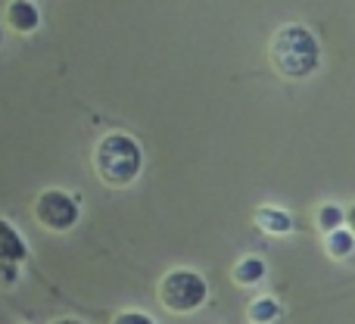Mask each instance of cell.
<instances>
[{
    "instance_id": "9",
    "label": "cell",
    "mask_w": 355,
    "mask_h": 324,
    "mask_svg": "<svg viewBox=\"0 0 355 324\" xmlns=\"http://www.w3.org/2000/svg\"><path fill=\"white\" fill-rule=\"evenodd\" d=\"M352 250H355V237L346 228H340V231H334V234H324V253L331 259H346Z\"/></svg>"
},
{
    "instance_id": "6",
    "label": "cell",
    "mask_w": 355,
    "mask_h": 324,
    "mask_svg": "<svg viewBox=\"0 0 355 324\" xmlns=\"http://www.w3.org/2000/svg\"><path fill=\"white\" fill-rule=\"evenodd\" d=\"M252 221H256V228H262L265 234H287L290 228H293V219L277 206H259Z\"/></svg>"
},
{
    "instance_id": "8",
    "label": "cell",
    "mask_w": 355,
    "mask_h": 324,
    "mask_svg": "<svg viewBox=\"0 0 355 324\" xmlns=\"http://www.w3.org/2000/svg\"><path fill=\"white\" fill-rule=\"evenodd\" d=\"M0 253H6V256L12 259V262H22L25 256H28V250H25L22 237H19V231L10 225V221H0Z\"/></svg>"
},
{
    "instance_id": "10",
    "label": "cell",
    "mask_w": 355,
    "mask_h": 324,
    "mask_svg": "<svg viewBox=\"0 0 355 324\" xmlns=\"http://www.w3.org/2000/svg\"><path fill=\"white\" fill-rule=\"evenodd\" d=\"M281 315V306H277V300H271V296H262V300H252L250 309H246V318L252 324H271Z\"/></svg>"
},
{
    "instance_id": "11",
    "label": "cell",
    "mask_w": 355,
    "mask_h": 324,
    "mask_svg": "<svg viewBox=\"0 0 355 324\" xmlns=\"http://www.w3.org/2000/svg\"><path fill=\"white\" fill-rule=\"evenodd\" d=\"M315 225H318L321 234H334L343 228V209L334 206V203H324V206L318 209V215H315Z\"/></svg>"
},
{
    "instance_id": "1",
    "label": "cell",
    "mask_w": 355,
    "mask_h": 324,
    "mask_svg": "<svg viewBox=\"0 0 355 324\" xmlns=\"http://www.w3.org/2000/svg\"><path fill=\"white\" fill-rule=\"evenodd\" d=\"M268 62L281 78L300 81L318 69L321 47L318 37L306 28V25H281L268 41Z\"/></svg>"
},
{
    "instance_id": "4",
    "label": "cell",
    "mask_w": 355,
    "mask_h": 324,
    "mask_svg": "<svg viewBox=\"0 0 355 324\" xmlns=\"http://www.w3.org/2000/svg\"><path fill=\"white\" fill-rule=\"evenodd\" d=\"M35 219L41 228H47V231L53 234H62L69 231V228H75V221H78V203H75V196H69L66 190H44V194H37L35 200Z\"/></svg>"
},
{
    "instance_id": "5",
    "label": "cell",
    "mask_w": 355,
    "mask_h": 324,
    "mask_svg": "<svg viewBox=\"0 0 355 324\" xmlns=\"http://www.w3.org/2000/svg\"><path fill=\"white\" fill-rule=\"evenodd\" d=\"M6 25H10L16 35H31V31H37V25H41V12H37V6L28 3V0H12V3L6 6Z\"/></svg>"
},
{
    "instance_id": "16",
    "label": "cell",
    "mask_w": 355,
    "mask_h": 324,
    "mask_svg": "<svg viewBox=\"0 0 355 324\" xmlns=\"http://www.w3.org/2000/svg\"><path fill=\"white\" fill-rule=\"evenodd\" d=\"M0 44H3V28H0Z\"/></svg>"
},
{
    "instance_id": "7",
    "label": "cell",
    "mask_w": 355,
    "mask_h": 324,
    "mask_svg": "<svg viewBox=\"0 0 355 324\" xmlns=\"http://www.w3.org/2000/svg\"><path fill=\"white\" fill-rule=\"evenodd\" d=\"M231 278L237 284H243V287H250V284H259L265 278V262L259 256H243L237 259V265L231 268Z\"/></svg>"
},
{
    "instance_id": "3",
    "label": "cell",
    "mask_w": 355,
    "mask_h": 324,
    "mask_svg": "<svg viewBox=\"0 0 355 324\" xmlns=\"http://www.w3.org/2000/svg\"><path fill=\"white\" fill-rule=\"evenodd\" d=\"M156 296H159L162 309H168L172 315H187L196 312V309L206 302L209 287L202 281V275L190 268H175L168 275H162L159 287H156Z\"/></svg>"
},
{
    "instance_id": "2",
    "label": "cell",
    "mask_w": 355,
    "mask_h": 324,
    "mask_svg": "<svg viewBox=\"0 0 355 324\" xmlns=\"http://www.w3.org/2000/svg\"><path fill=\"white\" fill-rule=\"evenodd\" d=\"M144 169V150L131 135L110 131L94 147V171L106 187H128Z\"/></svg>"
},
{
    "instance_id": "12",
    "label": "cell",
    "mask_w": 355,
    "mask_h": 324,
    "mask_svg": "<svg viewBox=\"0 0 355 324\" xmlns=\"http://www.w3.org/2000/svg\"><path fill=\"white\" fill-rule=\"evenodd\" d=\"M19 281V265L6 253H0V290H10Z\"/></svg>"
},
{
    "instance_id": "14",
    "label": "cell",
    "mask_w": 355,
    "mask_h": 324,
    "mask_svg": "<svg viewBox=\"0 0 355 324\" xmlns=\"http://www.w3.org/2000/svg\"><path fill=\"white\" fill-rule=\"evenodd\" d=\"M343 221H346V225H349V228H346V231H349L352 237H355V206H349V209H346V212H343Z\"/></svg>"
},
{
    "instance_id": "13",
    "label": "cell",
    "mask_w": 355,
    "mask_h": 324,
    "mask_svg": "<svg viewBox=\"0 0 355 324\" xmlns=\"http://www.w3.org/2000/svg\"><path fill=\"white\" fill-rule=\"evenodd\" d=\"M110 324H153V318H147L144 312H119Z\"/></svg>"
},
{
    "instance_id": "15",
    "label": "cell",
    "mask_w": 355,
    "mask_h": 324,
    "mask_svg": "<svg viewBox=\"0 0 355 324\" xmlns=\"http://www.w3.org/2000/svg\"><path fill=\"white\" fill-rule=\"evenodd\" d=\"M53 324H81V321H75V318H60V321H53Z\"/></svg>"
}]
</instances>
